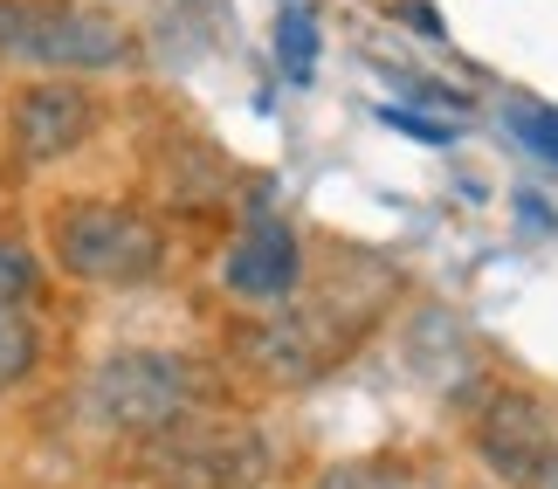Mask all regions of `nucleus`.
Masks as SVG:
<instances>
[{
	"instance_id": "nucleus-14",
	"label": "nucleus",
	"mask_w": 558,
	"mask_h": 489,
	"mask_svg": "<svg viewBox=\"0 0 558 489\" xmlns=\"http://www.w3.org/2000/svg\"><path fill=\"white\" fill-rule=\"evenodd\" d=\"M407 14H414V28H421L427 41H441V14H435V8H421V0H414V8H407Z\"/></svg>"
},
{
	"instance_id": "nucleus-5",
	"label": "nucleus",
	"mask_w": 558,
	"mask_h": 489,
	"mask_svg": "<svg viewBox=\"0 0 558 489\" xmlns=\"http://www.w3.org/2000/svg\"><path fill=\"white\" fill-rule=\"evenodd\" d=\"M476 455L483 469L510 489H538L558 469V435L545 400L531 393H489V407L476 414Z\"/></svg>"
},
{
	"instance_id": "nucleus-3",
	"label": "nucleus",
	"mask_w": 558,
	"mask_h": 489,
	"mask_svg": "<svg viewBox=\"0 0 558 489\" xmlns=\"http://www.w3.org/2000/svg\"><path fill=\"white\" fill-rule=\"evenodd\" d=\"M90 400L111 428H132V435H166L193 420L214 400L201 358H180V352H118L90 372Z\"/></svg>"
},
{
	"instance_id": "nucleus-11",
	"label": "nucleus",
	"mask_w": 558,
	"mask_h": 489,
	"mask_svg": "<svg viewBox=\"0 0 558 489\" xmlns=\"http://www.w3.org/2000/svg\"><path fill=\"white\" fill-rule=\"evenodd\" d=\"M504 124H510V138H518L524 152H538V159L558 166V111L551 103H510Z\"/></svg>"
},
{
	"instance_id": "nucleus-1",
	"label": "nucleus",
	"mask_w": 558,
	"mask_h": 489,
	"mask_svg": "<svg viewBox=\"0 0 558 489\" xmlns=\"http://www.w3.org/2000/svg\"><path fill=\"white\" fill-rule=\"evenodd\" d=\"M0 56L56 76H90L118 70L132 56V35L104 8H76V0H0Z\"/></svg>"
},
{
	"instance_id": "nucleus-10",
	"label": "nucleus",
	"mask_w": 558,
	"mask_h": 489,
	"mask_svg": "<svg viewBox=\"0 0 558 489\" xmlns=\"http://www.w3.org/2000/svg\"><path fill=\"white\" fill-rule=\"evenodd\" d=\"M317 489H441V482L427 469H407V462H338L317 476Z\"/></svg>"
},
{
	"instance_id": "nucleus-4",
	"label": "nucleus",
	"mask_w": 558,
	"mask_h": 489,
	"mask_svg": "<svg viewBox=\"0 0 558 489\" xmlns=\"http://www.w3.org/2000/svg\"><path fill=\"white\" fill-rule=\"evenodd\" d=\"M145 469L166 489H242L269 469L263 435L248 428H214V420H180V428L153 435L145 449Z\"/></svg>"
},
{
	"instance_id": "nucleus-12",
	"label": "nucleus",
	"mask_w": 558,
	"mask_h": 489,
	"mask_svg": "<svg viewBox=\"0 0 558 489\" xmlns=\"http://www.w3.org/2000/svg\"><path fill=\"white\" fill-rule=\"evenodd\" d=\"M35 290H41V262L21 242L0 235V304H28Z\"/></svg>"
},
{
	"instance_id": "nucleus-13",
	"label": "nucleus",
	"mask_w": 558,
	"mask_h": 489,
	"mask_svg": "<svg viewBox=\"0 0 558 489\" xmlns=\"http://www.w3.org/2000/svg\"><path fill=\"white\" fill-rule=\"evenodd\" d=\"M379 124H393V132L421 138V145H456V132H448L441 118H421V111H407V103H386V111H379Z\"/></svg>"
},
{
	"instance_id": "nucleus-16",
	"label": "nucleus",
	"mask_w": 558,
	"mask_h": 489,
	"mask_svg": "<svg viewBox=\"0 0 558 489\" xmlns=\"http://www.w3.org/2000/svg\"><path fill=\"white\" fill-rule=\"evenodd\" d=\"M207 8H221V0H207Z\"/></svg>"
},
{
	"instance_id": "nucleus-15",
	"label": "nucleus",
	"mask_w": 558,
	"mask_h": 489,
	"mask_svg": "<svg viewBox=\"0 0 558 489\" xmlns=\"http://www.w3.org/2000/svg\"><path fill=\"white\" fill-rule=\"evenodd\" d=\"M551 489H558V469H551Z\"/></svg>"
},
{
	"instance_id": "nucleus-2",
	"label": "nucleus",
	"mask_w": 558,
	"mask_h": 489,
	"mask_svg": "<svg viewBox=\"0 0 558 489\" xmlns=\"http://www.w3.org/2000/svg\"><path fill=\"white\" fill-rule=\"evenodd\" d=\"M49 248L76 283H104V290H138L166 269V242L138 207L118 200H76L49 221Z\"/></svg>"
},
{
	"instance_id": "nucleus-7",
	"label": "nucleus",
	"mask_w": 558,
	"mask_h": 489,
	"mask_svg": "<svg viewBox=\"0 0 558 489\" xmlns=\"http://www.w3.org/2000/svg\"><path fill=\"white\" fill-rule=\"evenodd\" d=\"M221 283H228L234 296H248V304H283V296L304 283V242H296V228L255 215V221L242 228V242L228 248Z\"/></svg>"
},
{
	"instance_id": "nucleus-6",
	"label": "nucleus",
	"mask_w": 558,
	"mask_h": 489,
	"mask_svg": "<svg viewBox=\"0 0 558 489\" xmlns=\"http://www.w3.org/2000/svg\"><path fill=\"white\" fill-rule=\"evenodd\" d=\"M90 132H97V97L83 90L76 76L35 83V90H21L14 111H8L14 159H28V166H56V159L83 152V145H90Z\"/></svg>"
},
{
	"instance_id": "nucleus-9",
	"label": "nucleus",
	"mask_w": 558,
	"mask_h": 489,
	"mask_svg": "<svg viewBox=\"0 0 558 489\" xmlns=\"http://www.w3.org/2000/svg\"><path fill=\"white\" fill-rule=\"evenodd\" d=\"M35 366H41V338H35V325H28V310L0 304V393L28 387Z\"/></svg>"
},
{
	"instance_id": "nucleus-8",
	"label": "nucleus",
	"mask_w": 558,
	"mask_h": 489,
	"mask_svg": "<svg viewBox=\"0 0 558 489\" xmlns=\"http://www.w3.org/2000/svg\"><path fill=\"white\" fill-rule=\"evenodd\" d=\"M317 49H325V35H317V8H283V14H276V62H283L290 83L317 76Z\"/></svg>"
}]
</instances>
